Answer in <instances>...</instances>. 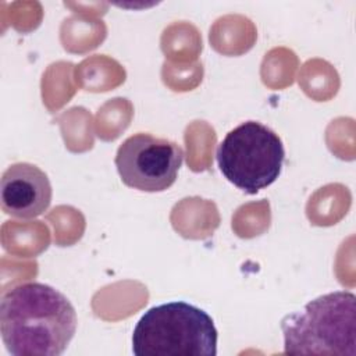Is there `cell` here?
<instances>
[{
    "instance_id": "2",
    "label": "cell",
    "mask_w": 356,
    "mask_h": 356,
    "mask_svg": "<svg viewBox=\"0 0 356 356\" xmlns=\"http://www.w3.org/2000/svg\"><path fill=\"white\" fill-rule=\"evenodd\" d=\"M284 353L356 355V296L349 291L321 295L281 321Z\"/></svg>"
},
{
    "instance_id": "3",
    "label": "cell",
    "mask_w": 356,
    "mask_h": 356,
    "mask_svg": "<svg viewBox=\"0 0 356 356\" xmlns=\"http://www.w3.org/2000/svg\"><path fill=\"white\" fill-rule=\"evenodd\" d=\"M136 356H216L217 328L202 309L186 302L150 307L132 334Z\"/></svg>"
},
{
    "instance_id": "6",
    "label": "cell",
    "mask_w": 356,
    "mask_h": 356,
    "mask_svg": "<svg viewBox=\"0 0 356 356\" xmlns=\"http://www.w3.org/2000/svg\"><path fill=\"white\" fill-rule=\"evenodd\" d=\"M51 184L44 171L31 163L11 164L1 177L0 202L6 214L17 218H35L51 202Z\"/></svg>"
},
{
    "instance_id": "4",
    "label": "cell",
    "mask_w": 356,
    "mask_h": 356,
    "mask_svg": "<svg viewBox=\"0 0 356 356\" xmlns=\"http://www.w3.org/2000/svg\"><path fill=\"white\" fill-rule=\"evenodd\" d=\"M217 164L221 174L249 195L270 186L281 174L285 149L268 127L246 121L229 131L218 143Z\"/></svg>"
},
{
    "instance_id": "5",
    "label": "cell",
    "mask_w": 356,
    "mask_h": 356,
    "mask_svg": "<svg viewBox=\"0 0 356 356\" xmlns=\"http://www.w3.org/2000/svg\"><path fill=\"white\" fill-rule=\"evenodd\" d=\"M184 161L182 147L164 138L139 132L127 138L115 154L121 181L143 192H163L178 177Z\"/></svg>"
},
{
    "instance_id": "1",
    "label": "cell",
    "mask_w": 356,
    "mask_h": 356,
    "mask_svg": "<svg viewBox=\"0 0 356 356\" xmlns=\"http://www.w3.org/2000/svg\"><path fill=\"white\" fill-rule=\"evenodd\" d=\"M76 312L56 288L42 282L18 284L0 300V331L14 356H58L76 331Z\"/></svg>"
}]
</instances>
